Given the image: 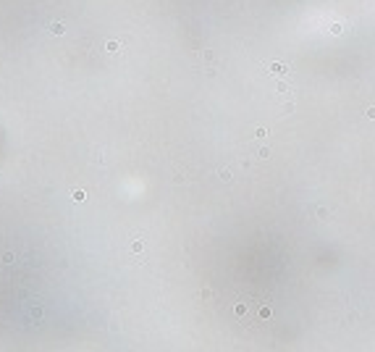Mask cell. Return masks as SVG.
<instances>
[{
  "mask_svg": "<svg viewBox=\"0 0 375 352\" xmlns=\"http://www.w3.org/2000/svg\"><path fill=\"white\" fill-rule=\"evenodd\" d=\"M268 68H270V74H276V76H289V66L286 63H270Z\"/></svg>",
  "mask_w": 375,
  "mask_h": 352,
  "instance_id": "1",
  "label": "cell"
},
{
  "mask_svg": "<svg viewBox=\"0 0 375 352\" xmlns=\"http://www.w3.org/2000/svg\"><path fill=\"white\" fill-rule=\"evenodd\" d=\"M276 90H278L281 95H289V97H291V87L286 84V82H278V84H276Z\"/></svg>",
  "mask_w": 375,
  "mask_h": 352,
  "instance_id": "2",
  "label": "cell"
},
{
  "mask_svg": "<svg viewBox=\"0 0 375 352\" xmlns=\"http://www.w3.org/2000/svg\"><path fill=\"white\" fill-rule=\"evenodd\" d=\"M260 318H270V305H260Z\"/></svg>",
  "mask_w": 375,
  "mask_h": 352,
  "instance_id": "3",
  "label": "cell"
},
{
  "mask_svg": "<svg viewBox=\"0 0 375 352\" xmlns=\"http://www.w3.org/2000/svg\"><path fill=\"white\" fill-rule=\"evenodd\" d=\"M254 137H257L260 142H262V139H268V129H257V131H254Z\"/></svg>",
  "mask_w": 375,
  "mask_h": 352,
  "instance_id": "4",
  "label": "cell"
},
{
  "mask_svg": "<svg viewBox=\"0 0 375 352\" xmlns=\"http://www.w3.org/2000/svg\"><path fill=\"white\" fill-rule=\"evenodd\" d=\"M236 315H239V318H241V315H247V305H244V302L236 305Z\"/></svg>",
  "mask_w": 375,
  "mask_h": 352,
  "instance_id": "5",
  "label": "cell"
},
{
  "mask_svg": "<svg viewBox=\"0 0 375 352\" xmlns=\"http://www.w3.org/2000/svg\"><path fill=\"white\" fill-rule=\"evenodd\" d=\"M220 179H223V182H231V171H228V168H220Z\"/></svg>",
  "mask_w": 375,
  "mask_h": 352,
  "instance_id": "6",
  "label": "cell"
},
{
  "mask_svg": "<svg viewBox=\"0 0 375 352\" xmlns=\"http://www.w3.org/2000/svg\"><path fill=\"white\" fill-rule=\"evenodd\" d=\"M108 50H110V53H118V50H121V45H118V42H113V39H110V42H108Z\"/></svg>",
  "mask_w": 375,
  "mask_h": 352,
  "instance_id": "7",
  "label": "cell"
},
{
  "mask_svg": "<svg viewBox=\"0 0 375 352\" xmlns=\"http://www.w3.org/2000/svg\"><path fill=\"white\" fill-rule=\"evenodd\" d=\"M50 29H52V32H55V34H63V32H66V29H63V24H52Z\"/></svg>",
  "mask_w": 375,
  "mask_h": 352,
  "instance_id": "8",
  "label": "cell"
},
{
  "mask_svg": "<svg viewBox=\"0 0 375 352\" xmlns=\"http://www.w3.org/2000/svg\"><path fill=\"white\" fill-rule=\"evenodd\" d=\"M365 116H367V118H375V105H370L367 111H365Z\"/></svg>",
  "mask_w": 375,
  "mask_h": 352,
  "instance_id": "9",
  "label": "cell"
},
{
  "mask_svg": "<svg viewBox=\"0 0 375 352\" xmlns=\"http://www.w3.org/2000/svg\"><path fill=\"white\" fill-rule=\"evenodd\" d=\"M74 200L81 202V200H84V192H81V189H79V192H74Z\"/></svg>",
  "mask_w": 375,
  "mask_h": 352,
  "instance_id": "10",
  "label": "cell"
},
{
  "mask_svg": "<svg viewBox=\"0 0 375 352\" xmlns=\"http://www.w3.org/2000/svg\"><path fill=\"white\" fill-rule=\"evenodd\" d=\"M330 34H341V24H333V26H330Z\"/></svg>",
  "mask_w": 375,
  "mask_h": 352,
  "instance_id": "11",
  "label": "cell"
}]
</instances>
